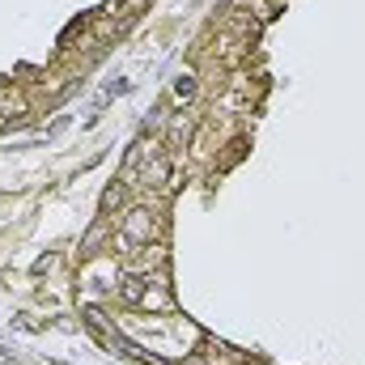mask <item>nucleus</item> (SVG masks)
Listing matches in <instances>:
<instances>
[{"instance_id":"obj_1","label":"nucleus","mask_w":365,"mask_h":365,"mask_svg":"<svg viewBox=\"0 0 365 365\" xmlns=\"http://www.w3.org/2000/svg\"><path fill=\"white\" fill-rule=\"evenodd\" d=\"M153 234H158V212H153L149 204H132V208L123 212L119 238H123L128 247H145V242H153Z\"/></svg>"},{"instance_id":"obj_2","label":"nucleus","mask_w":365,"mask_h":365,"mask_svg":"<svg viewBox=\"0 0 365 365\" xmlns=\"http://www.w3.org/2000/svg\"><path fill=\"white\" fill-rule=\"evenodd\" d=\"M145 153H149V162H145V170H140V182H145V187H170V175H175L170 158H166L158 145H149Z\"/></svg>"},{"instance_id":"obj_3","label":"nucleus","mask_w":365,"mask_h":365,"mask_svg":"<svg viewBox=\"0 0 365 365\" xmlns=\"http://www.w3.org/2000/svg\"><path fill=\"white\" fill-rule=\"evenodd\" d=\"M140 310H153V314H166V310H175V297H170V289L162 284V280H145V293H140Z\"/></svg>"},{"instance_id":"obj_4","label":"nucleus","mask_w":365,"mask_h":365,"mask_svg":"<svg viewBox=\"0 0 365 365\" xmlns=\"http://www.w3.org/2000/svg\"><path fill=\"white\" fill-rule=\"evenodd\" d=\"M191 128H195V119H191L187 110L170 119V145H175V149H182V145H187V136H191Z\"/></svg>"},{"instance_id":"obj_5","label":"nucleus","mask_w":365,"mask_h":365,"mask_svg":"<svg viewBox=\"0 0 365 365\" xmlns=\"http://www.w3.org/2000/svg\"><path fill=\"white\" fill-rule=\"evenodd\" d=\"M140 293H145V280L128 272V276H123V284H119V297H123L128 306H140Z\"/></svg>"},{"instance_id":"obj_6","label":"nucleus","mask_w":365,"mask_h":365,"mask_svg":"<svg viewBox=\"0 0 365 365\" xmlns=\"http://www.w3.org/2000/svg\"><path fill=\"white\" fill-rule=\"evenodd\" d=\"M0 110H4V115H13V110L21 115V110H26V106H21V98L9 90V86H0Z\"/></svg>"},{"instance_id":"obj_7","label":"nucleus","mask_w":365,"mask_h":365,"mask_svg":"<svg viewBox=\"0 0 365 365\" xmlns=\"http://www.w3.org/2000/svg\"><path fill=\"white\" fill-rule=\"evenodd\" d=\"M175 98H179V102H191V98H195V77H191V73L175 81Z\"/></svg>"},{"instance_id":"obj_8","label":"nucleus","mask_w":365,"mask_h":365,"mask_svg":"<svg viewBox=\"0 0 365 365\" xmlns=\"http://www.w3.org/2000/svg\"><path fill=\"white\" fill-rule=\"evenodd\" d=\"M119 200H123V187H110V191H106V195H102V208H115V204H119Z\"/></svg>"},{"instance_id":"obj_9","label":"nucleus","mask_w":365,"mask_h":365,"mask_svg":"<svg viewBox=\"0 0 365 365\" xmlns=\"http://www.w3.org/2000/svg\"><path fill=\"white\" fill-rule=\"evenodd\" d=\"M119 9H123V0H102V13H110V17H115Z\"/></svg>"},{"instance_id":"obj_10","label":"nucleus","mask_w":365,"mask_h":365,"mask_svg":"<svg viewBox=\"0 0 365 365\" xmlns=\"http://www.w3.org/2000/svg\"><path fill=\"white\" fill-rule=\"evenodd\" d=\"M187 365H204V357H191V361H187Z\"/></svg>"}]
</instances>
